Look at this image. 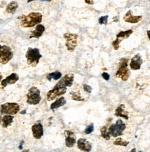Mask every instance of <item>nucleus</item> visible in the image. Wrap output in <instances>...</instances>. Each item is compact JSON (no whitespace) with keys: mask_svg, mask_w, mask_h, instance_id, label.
Masks as SVG:
<instances>
[{"mask_svg":"<svg viewBox=\"0 0 150 152\" xmlns=\"http://www.w3.org/2000/svg\"><path fill=\"white\" fill-rule=\"evenodd\" d=\"M42 14L40 12H31L28 15H22L18 17L21 21V25L24 28L33 27L42 21Z\"/></svg>","mask_w":150,"mask_h":152,"instance_id":"1","label":"nucleus"},{"mask_svg":"<svg viewBox=\"0 0 150 152\" xmlns=\"http://www.w3.org/2000/svg\"><path fill=\"white\" fill-rule=\"evenodd\" d=\"M25 56L27 59V64L32 67H35L39 63L42 55L38 48H28Z\"/></svg>","mask_w":150,"mask_h":152,"instance_id":"2","label":"nucleus"},{"mask_svg":"<svg viewBox=\"0 0 150 152\" xmlns=\"http://www.w3.org/2000/svg\"><path fill=\"white\" fill-rule=\"evenodd\" d=\"M129 70L128 69V59H121L119 64V68L115 74V76L126 81L129 77Z\"/></svg>","mask_w":150,"mask_h":152,"instance_id":"3","label":"nucleus"},{"mask_svg":"<svg viewBox=\"0 0 150 152\" xmlns=\"http://www.w3.org/2000/svg\"><path fill=\"white\" fill-rule=\"evenodd\" d=\"M41 101L40 90L35 86L32 87L29 90L27 94V103L29 105H38Z\"/></svg>","mask_w":150,"mask_h":152,"instance_id":"4","label":"nucleus"},{"mask_svg":"<svg viewBox=\"0 0 150 152\" xmlns=\"http://www.w3.org/2000/svg\"><path fill=\"white\" fill-rule=\"evenodd\" d=\"M126 128V125L123 122L122 120H118L115 124L110 126L109 129L110 134L114 137L121 136L123 135V131Z\"/></svg>","mask_w":150,"mask_h":152,"instance_id":"5","label":"nucleus"},{"mask_svg":"<svg viewBox=\"0 0 150 152\" xmlns=\"http://www.w3.org/2000/svg\"><path fill=\"white\" fill-rule=\"evenodd\" d=\"M64 38L66 40L65 45L69 51L73 52L75 49L77 45L78 35L72 33H66L64 35Z\"/></svg>","mask_w":150,"mask_h":152,"instance_id":"6","label":"nucleus"},{"mask_svg":"<svg viewBox=\"0 0 150 152\" xmlns=\"http://www.w3.org/2000/svg\"><path fill=\"white\" fill-rule=\"evenodd\" d=\"M13 57L11 48L7 45L1 46L0 48V62L2 64H7Z\"/></svg>","mask_w":150,"mask_h":152,"instance_id":"7","label":"nucleus"},{"mask_svg":"<svg viewBox=\"0 0 150 152\" xmlns=\"http://www.w3.org/2000/svg\"><path fill=\"white\" fill-rule=\"evenodd\" d=\"M19 110V106L16 103H6L1 106V113L15 115Z\"/></svg>","mask_w":150,"mask_h":152,"instance_id":"8","label":"nucleus"},{"mask_svg":"<svg viewBox=\"0 0 150 152\" xmlns=\"http://www.w3.org/2000/svg\"><path fill=\"white\" fill-rule=\"evenodd\" d=\"M133 31L131 29L127 30L126 31H121L116 36V39L112 43V45L115 50H118L119 48L120 43L122 41L128 38L132 34Z\"/></svg>","mask_w":150,"mask_h":152,"instance_id":"9","label":"nucleus"},{"mask_svg":"<svg viewBox=\"0 0 150 152\" xmlns=\"http://www.w3.org/2000/svg\"><path fill=\"white\" fill-rule=\"evenodd\" d=\"M66 87H56L49 90L47 94V99L48 101L54 100L56 97L64 95L66 92Z\"/></svg>","mask_w":150,"mask_h":152,"instance_id":"10","label":"nucleus"},{"mask_svg":"<svg viewBox=\"0 0 150 152\" xmlns=\"http://www.w3.org/2000/svg\"><path fill=\"white\" fill-rule=\"evenodd\" d=\"M74 80V75L72 74H69L65 75L60 80L55 86L56 87H71L73 85Z\"/></svg>","mask_w":150,"mask_h":152,"instance_id":"11","label":"nucleus"},{"mask_svg":"<svg viewBox=\"0 0 150 152\" xmlns=\"http://www.w3.org/2000/svg\"><path fill=\"white\" fill-rule=\"evenodd\" d=\"M143 63V60L140 54L135 55L131 60L130 64V68L133 70H138L141 68V66Z\"/></svg>","mask_w":150,"mask_h":152,"instance_id":"12","label":"nucleus"},{"mask_svg":"<svg viewBox=\"0 0 150 152\" xmlns=\"http://www.w3.org/2000/svg\"><path fill=\"white\" fill-rule=\"evenodd\" d=\"M19 76L16 73H13L10 76H7L6 79L3 80L1 83L2 88L6 87L8 85H12L16 83L19 80Z\"/></svg>","mask_w":150,"mask_h":152,"instance_id":"13","label":"nucleus"},{"mask_svg":"<svg viewBox=\"0 0 150 152\" xmlns=\"http://www.w3.org/2000/svg\"><path fill=\"white\" fill-rule=\"evenodd\" d=\"M77 147L78 148L85 152H90L92 150V146L86 139L81 138L77 141Z\"/></svg>","mask_w":150,"mask_h":152,"instance_id":"14","label":"nucleus"},{"mask_svg":"<svg viewBox=\"0 0 150 152\" xmlns=\"http://www.w3.org/2000/svg\"><path fill=\"white\" fill-rule=\"evenodd\" d=\"M142 17L141 15L133 16L131 13V11L129 10L126 15L124 16V20L126 22L131 23V24H136L140 22L142 19Z\"/></svg>","mask_w":150,"mask_h":152,"instance_id":"15","label":"nucleus"},{"mask_svg":"<svg viewBox=\"0 0 150 152\" xmlns=\"http://www.w3.org/2000/svg\"><path fill=\"white\" fill-rule=\"evenodd\" d=\"M66 140L65 144L68 147H72L76 143V137L74 133L69 130H66L65 132Z\"/></svg>","mask_w":150,"mask_h":152,"instance_id":"16","label":"nucleus"},{"mask_svg":"<svg viewBox=\"0 0 150 152\" xmlns=\"http://www.w3.org/2000/svg\"><path fill=\"white\" fill-rule=\"evenodd\" d=\"M32 132L34 137L37 139H39L43 136L44 129L43 126L41 124H35L32 127Z\"/></svg>","mask_w":150,"mask_h":152,"instance_id":"17","label":"nucleus"},{"mask_svg":"<svg viewBox=\"0 0 150 152\" xmlns=\"http://www.w3.org/2000/svg\"><path fill=\"white\" fill-rule=\"evenodd\" d=\"M45 30V28L43 25L38 24L37 26L34 31L32 32L31 35L29 37V38H39L44 34Z\"/></svg>","mask_w":150,"mask_h":152,"instance_id":"18","label":"nucleus"},{"mask_svg":"<svg viewBox=\"0 0 150 152\" xmlns=\"http://www.w3.org/2000/svg\"><path fill=\"white\" fill-rule=\"evenodd\" d=\"M115 115L116 116L122 117L126 119H129V112L125 110L124 105H120L115 110Z\"/></svg>","mask_w":150,"mask_h":152,"instance_id":"19","label":"nucleus"},{"mask_svg":"<svg viewBox=\"0 0 150 152\" xmlns=\"http://www.w3.org/2000/svg\"><path fill=\"white\" fill-rule=\"evenodd\" d=\"M66 103V101L64 97L60 98L59 99H57L55 102H53L51 105H50V109L53 110L55 109H57L60 107L63 106Z\"/></svg>","mask_w":150,"mask_h":152,"instance_id":"20","label":"nucleus"},{"mask_svg":"<svg viewBox=\"0 0 150 152\" xmlns=\"http://www.w3.org/2000/svg\"><path fill=\"white\" fill-rule=\"evenodd\" d=\"M14 117L11 115H5L2 118V126L4 128H7L10 126L13 121Z\"/></svg>","mask_w":150,"mask_h":152,"instance_id":"21","label":"nucleus"},{"mask_svg":"<svg viewBox=\"0 0 150 152\" xmlns=\"http://www.w3.org/2000/svg\"><path fill=\"white\" fill-rule=\"evenodd\" d=\"M18 7V3L15 1H12L7 6L6 11L8 13H10V14L14 13V12L16 11Z\"/></svg>","mask_w":150,"mask_h":152,"instance_id":"22","label":"nucleus"},{"mask_svg":"<svg viewBox=\"0 0 150 152\" xmlns=\"http://www.w3.org/2000/svg\"><path fill=\"white\" fill-rule=\"evenodd\" d=\"M61 76H62V74L61 72L59 71H56L48 74L46 78L49 81H50L52 79H53L54 80H58L59 79L61 78Z\"/></svg>","mask_w":150,"mask_h":152,"instance_id":"23","label":"nucleus"},{"mask_svg":"<svg viewBox=\"0 0 150 152\" xmlns=\"http://www.w3.org/2000/svg\"><path fill=\"white\" fill-rule=\"evenodd\" d=\"M100 132H101V135L103 138H104L106 140L110 139V134L109 133V130L107 129V128L106 126H104L101 129Z\"/></svg>","mask_w":150,"mask_h":152,"instance_id":"24","label":"nucleus"},{"mask_svg":"<svg viewBox=\"0 0 150 152\" xmlns=\"http://www.w3.org/2000/svg\"><path fill=\"white\" fill-rule=\"evenodd\" d=\"M129 142L124 140L122 138H118L114 142V144L122 146H127L129 144Z\"/></svg>","mask_w":150,"mask_h":152,"instance_id":"25","label":"nucleus"},{"mask_svg":"<svg viewBox=\"0 0 150 152\" xmlns=\"http://www.w3.org/2000/svg\"><path fill=\"white\" fill-rule=\"evenodd\" d=\"M108 18H109V16H108V15L101 17L99 19V24H100V25L107 24V21H108Z\"/></svg>","mask_w":150,"mask_h":152,"instance_id":"26","label":"nucleus"},{"mask_svg":"<svg viewBox=\"0 0 150 152\" xmlns=\"http://www.w3.org/2000/svg\"><path fill=\"white\" fill-rule=\"evenodd\" d=\"M72 98L73 100L77 101H82L84 99L79 95V93H73L72 94Z\"/></svg>","mask_w":150,"mask_h":152,"instance_id":"27","label":"nucleus"},{"mask_svg":"<svg viewBox=\"0 0 150 152\" xmlns=\"http://www.w3.org/2000/svg\"><path fill=\"white\" fill-rule=\"evenodd\" d=\"M93 129H94V126L93 124H91V125H89L87 127V128L84 130V132L86 134L88 135L91 133L93 131Z\"/></svg>","mask_w":150,"mask_h":152,"instance_id":"28","label":"nucleus"},{"mask_svg":"<svg viewBox=\"0 0 150 152\" xmlns=\"http://www.w3.org/2000/svg\"><path fill=\"white\" fill-rule=\"evenodd\" d=\"M83 89L84 90V91H86V92L87 93H91L92 92V87L91 86H89L88 85H86V84H84L83 85Z\"/></svg>","mask_w":150,"mask_h":152,"instance_id":"29","label":"nucleus"},{"mask_svg":"<svg viewBox=\"0 0 150 152\" xmlns=\"http://www.w3.org/2000/svg\"><path fill=\"white\" fill-rule=\"evenodd\" d=\"M102 77L104 78V79H105L106 81H108L110 79V75L109 74H108L106 72H104L102 74Z\"/></svg>","mask_w":150,"mask_h":152,"instance_id":"30","label":"nucleus"},{"mask_svg":"<svg viewBox=\"0 0 150 152\" xmlns=\"http://www.w3.org/2000/svg\"><path fill=\"white\" fill-rule=\"evenodd\" d=\"M84 1L86 4L89 5H93L94 4L93 0H84Z\"/></svg>","mask_w":150,"mask_h":152,"instance_id":"31","label":"nucleus"},{"mask_svg":"<svg viewBox=\"0 0 150 152\" xmlns=\"http://www.w3.org/2000/svg\"><path fill=\"white\" fill-rule=\"evenodd\" d=\"M32 1H34V0H28V1L27 3H30V2H31ZM41 1H48V2H49V1H51L52 0H41Z\"/></svg>","mask_w":150,"mask_h":152,"instance_id":"32","label":"nucleus"},{"mask_svg":"<svg viewBox=\"0 0 150 152\" xmlns=\"http://www.w3.org/2000/svg\"><path fill=\"white\" fill-rule=\"evenodd\" d=\"M147 36H148V38H149V40H150V30H148V31H147Z\"/></svg>","mask_w":150,"mask_h":152,"instance_id":"33","label":"nucleus"},{"mask_svg":"<svg viewBox=\"0 0 150 152\" xmlns=\"http://www.w3.org/2000/svg\"><path fill=\"white\" fill-rule=\"evenodd\" d=\"M23 142H24L23 141H22V142H21V144H20V146H19V149H22V144H23Z\"/></svg>","mask_w":150,"mask_h":152,"instance_id":"34","label":"nucleus"},{"mask_svg":"<svg viewBox=\"0 0 150 152\" xmlns=\"http://www.w3.org/2000/svg\"><path fill=\"white\" fill-rule=\"evenodd\" d=\"M130 152H136V149H133Z\"/></svg>","mask_w":150,"mask_h":152,"instance_id":"35","label":"nucleus"},{"mask_svg":"<svg viewBox=\"0 0 150 152\" xmlns=\"http://www.w3.org/2000/svg\"><path fill=\"white\" fill-rule=\"evenodd\" d=\"M25 113H26V110H25L24 111L21 112V114H25Z\"/></svg>","mask_w":150,"mask_h":152,"instance_id":"36","label":"nucleus"},{"mask_svg":"<svg viewBox=\"0 0 150 152\" xmlns=\"http://www.w3.org/2000/svg\"><path fill=\"white\" fill-rule=\"evenodd\" d=\"M140 152H141V151H140Z\"/></svg>","mask_w":150,"mask_h":152,"instance_id":"37","label":"nucleus"},{"mask_svg":"<svg viewBox=\"0 0 150 152\" xmlns=\"http://www.w3.org/2000/svg\"><path fill=\"white\" fill-rule=\"evenodd\" d=\"M149 23H150V22H149Z\"/></svg>","mask_w":150,"mask_h":152,"instance_id":"38","label":"nucleus"}]
</instances>
